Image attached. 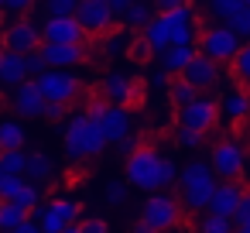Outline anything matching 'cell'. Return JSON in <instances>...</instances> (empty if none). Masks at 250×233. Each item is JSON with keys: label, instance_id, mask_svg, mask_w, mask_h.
<instances>
[{"label": "cell", "instance_id": "cell-1", "mask_svg": "<svg viewBox=\"0 0 250 233\" xmlns=\"http://www.w3.org/2000/svg\"><path fill=\"white\" fill-rule=\"evenodd\" d=\"M127 182L144 192H161L165 185L178 182V168H175V161L161 158L158 151L137 148L127 154Z\"/></svg>", "mask_w": 250, "mask_h": 233}, {"label": "cell", "instance_id": "cell-2", "mask_svg": "<svg viewBox=\"0 0 250 233\" xmlns=\"http://www.w3.org/2000/svg\"><path fill=\"white\" fill-rule=\"evenodd\" d=\"M216 185H219V178H216V171H212L206 161H188V165L178 171V195H182L178 202H182L185 209L199 212V209L209 206Z\"/></svg>", "mask_w": 250, "mask_h": 233}, {"label": "cell", "instance_id": "cell-3", "mask_svg": "<svg viewBox=\"0 0 250 233\" xmlns=\"http://www.w3.org/2000/svg\"><path fill=\"white\" fill-rule=\"evenodd\" d=\"M103 148H106V137H103L100 124L89 113H79V117L69 120V127H65V151H69V158H93Z\"/></svg>", "mask_w": 250, "mask_h": 233}, {"label": "cell", "instance_id": "cell-4", "mask_svg": "<svg viewBox=\"0 0 250 233\" xmlns=\"http://www.w3.org/2000/svg\"><path fill=\"white\" fill-rule=\"evenodd\" d=\"M86 113L100 124L106 144H120V141L130 134V113H127L124 106H113V103H106V100H93V103L86 106Z\"/></svg>", "mask_w": 250, "mask_h": 233}, {"label": "cell", "instance_id": "cell-5", "mask_svg": "<svg viewBox=\"0 0 250 233\" xmlns=\"http://www.w3.org/2000/svg\"><path fill=\"white\" fill-rule=\"evenodd\" d=\"M209 168L216 171L219 182H243V168H247V151L240 141H219L209 154Z\"/></svg>", "mask_w": 250, "mask_h": 233}, {"label": "cell", "instance_id": "cell-6", "mask_svg": "<svg viewBox=\"0 0 250 233\" xmlns=\"http://www.w3.org/2000/svg\"><path fill=\"white\" fill-rule=\"evenodd\" d=\"M240 38H236V31L229 28V24H216V28H206L202 31V38H199V55H206V59H212V62H233V55L240 52Z\"/></svg>", "mask_w": 250, "mask_h": 233}, {"label": "cell", "instance_id": "cell-7", "mask_svg": "<svg viewBox=\"0 0 250 233\" xmlns=\"http://www.w3.org/2000/svg\"><path fill=\"white\" fill-rule=\"evenodd\" d=\"M141 219H144L147 226H154L158 233H168V230H175L178 219H182V202L171 199L168 192H151L147 202H144Z\"/></svg>", "mask_w": 250, "mask_h": 233}, {"label": "cell", "instance_id": "cell-8", "mask_svg": "<svg viewBox=\"0 0 250 233\" xmlns=\"http://www.w3.org/2000/svg\"><path fill=\"white\" fill-rule=\"evenodd\" d=\"M35 83H38V93L45 96V103H72L79 96V89H83V83L69 69H48Z\"/></svg>", "mask_w": 250, "mask_h": 233}, {"label": "cell", "instance_id": "cell-9", "mask_svg": "<svg viewBox=\"0 0 250 233\" xmlns=\"http://www.w3.org/2000/svg\"><path fill=\"white\" fill-rule=\"evenodd\" d=\"M79 223H83V206L76 199H52L38 216L42 233H65L69 226H79Z\"/></svg>", "mask_w": 250, "mask_h": 233}, {"label": "cell", "instance_id": "cell-10", "mask_svg": "<svg viewBox=\"0 0 250 233\" xmlns=\"http://www.w3.org/2000/svg\"><path fill=\"white\" fill-rule=\"evenodd\" d=\"M219 120V103L209 100V96H195L188 106L178 110V127L185 130H195V134H209Z\"/></svg>", "mask_w": 250, "mask_h": 233}, {"label": "cell", "instance_id": "cell-11", "mask_svg": "<svg viewBox=\"0 0 250 233\" xmlns=\"http://www.w3.org/2000/svg\"><path fill=\"white\" fill-rule=\"evenodd\" d=\"M103 96H106V103L127 110V106H134V103L144 100V83H137V79H130L124 72H110L103 79Z\"/></svg>", "mask_w": 250, "mask_h": 233}, {"label": "cell", "instance_id": "cell-12", "mask_svg": "<svg viewBox=\"0 0 250 233\" xmlns=\"http://www.w3.org/2000/svg\"><path fill=\"white\" fill-rule=\"evenodd\" d=\"M72 18L79 21V28H83L86 35H103V31L117 21V14L110 11L106 0H79V7H76Z\"/></svg>", "mask_w": 250, "mask_h": 233}, {"label": "cell", "instance_id": "cell-13", "mask_svg": "<svg viewBox=\"0 0 250 233\" xmlns=\"http://www.w3.org/2000/svg\"><path fill=\"white\" fill-rule=\"evenodd\" d=\"M35 48H42V28H35L31 21H14V24L4 31V52L31 55Z\"/></svg>", "mask_w": 250, "mask_h": 233}, {"label": "cell", "instance_id": "cell-14", "mask_svg": "<svg viewBox=\"0 0 250 233\" xmlns=\"http://www.w3.org/2000/svg\"><path fill=\"white\" fill-rule=\"evenodd\" d=\"M42 55L48 69H69L86 59V42H42Z\"/></svg>", "mask_w": 250, "mask_h": 233}, {"label": "cell", "instance_id": "cell-15", "mask_svg": "<svg viewBox=\"0 0 250 233\" xmlns=\"http://www.w3.org/2000/svg\"><path fill=\"white\" fill-rule=\"evenodd\" d=\"M178 79H185L195 93H206V89H212V86L219 83V62H212V59H206V55H195V59L182 69Z\"/></svg>", "mask_w": 250, "mask_h": 233}, {"label": "cell", "instance_id": "cell-16", "mask_svg": "<svg viewBox=\"0 0 250 233\" xmlns=\"http://www.w3.org/2000/svg\"><path fill=\"white\" fill-rule=\"evenodd\" d=\"M240 195H243V182H219L206 209H209L212 216L233 219V212H236V206H240Z\"/></svg>", "mask_w": 250, "mask_h": 233}, {"label": "cell", "instance_id": "cell-17", "mask_svg": "<svg viewBox=\"0 0 250 233\" xmlns=\"http://www.w3.org/2000/svg\"><path fill=\"white\" fill-rule=\"evenodd\" d=\"M86 31L76 18H48L42 24V42H83Z\"/></svg>", "mask_w": 250, "mask_h": 233}, {"label": "cell", "instance_id": "cell-18", "mask_svg": "<svg viewBox=\"0 0 250 233\" xmlns=\"http://www.w3.org/2000/svg\"><path fill=\"white\" fill-rule=\"evenodd\" d=\"M14 110H18L21 117H42L45 96L38 93V83H35V79H28V83L18 86V93H14Z\"/></svg>", "mask_w": 250, "mask_h": 233}, {"label": "cell", "instance_id": "cell-19", "mask_svg": "<svg viewBox=\"0 0 250 233\" xmlns=\"http://www.w3.org/2000/svg\"><path fill=\"white\" fill-rule=\"evenodd\" d=\"M141 35H144V42L151 45V52H154V55H161L165 48H171V45H175V42H171L168 18H165V14H158V11H154V18L147 21V28H144Z\"/></svg>", "mask_w": 250, "mask_h": 233}, {"label": "cell", "instance_id": "cell-20", "mask_svg": "<svg viewBox=\"0 0 250 233\" xmlns=\"http://www.w3.org/2000/svg\"><path fill=\"white\" fill-rule=\"evenodd\" d=\"M219 106H223V113H226L233 124H247V120H250V93H247V89H240V86L226 89Z\"/></svg>", "mask_w": 250, "mask_h": 233}, {"label": "cell", "instance_id": "cell-21", "mask_svg": "<svg viewBox=\"0 0 250 233\" xmlns=\"http://www.w3.org/2000/svg\"><path fill=\"white\" fill-rule=\"evenodd\" d=\"M195 55H199L195 45H171V48H165V52L158 55V62H161V69H165L168 76H182V69H185Z\"/></svg>", "mask_w": 250, "mask_h": 233}, {"label": "cell", "instance_id": "cell-22", "mask_svg": "<svg viewBox=\"0 0 250 233\" xmlns=\"http://www.w3.org/2000/svg\"><path fill=\"white\" fill-rule=\"evenodd\" d=\"M0 83L4 86H21L28 83V65H24V55H14V52H4V65H0Z\"/></svg>", "mask_w": 250, "mask_h": 233}, {"label": "cell", "instance_id": "cell-23", "mask_svg": "<svg viewBox=\"0 0 250 233\" xmlns=\"http://www.w3.org/2000/svg\"><path fill=\"white\" fill-rule=\"evenodd\" d=\"M31 212L21 209L18 202H0V233H14L21 223H28Z\"/></svg>", "mask_w": 250, "mask_h": 233}, {"label": "cell", "instance_id": "cell-24", "mask_svg": "<svg viewBox=\"0 0 250 233\" xmlns=\"http://www.w3.org/2000/svg\"><path fill=\"white\" fill-rule=\"evenodd\" d=\"M151 18H154V7H151V4H137V0H134V4L127 7V14H124V24H127L130 31H144Z\"/></svg>", "mask_w": 250, "mask_h": 233}, {"label": "cell", "instance_id": "cell-25", "mask_svg": "<svg viewBox=\"0 0 250 233\" xmlns=\"http://www.w3.org/2000/svg\"><path fill=\"white\" fill-rule=\"evenodd\" d=\"M0 148L4 151H21L24 148V127L14 124V120H4L0 124Z\"/></svg>", "mask_w": 250, "mask_h": 233}, {"label": "cell", "instance_id": "cell-26", "mask_svg": "<svg viewBox=\"0 0 250 233\" xmlns=\"http://www.w3.org/2000/svg\"><path fill=\"white\" fill-rule=\"evenodd\" d=\"M229 76H233L236 83H247V86H250V42H243L240 52L233 55V62H229Z\"/></svg>", "mask_w": 250, "mask_h": 233}, {"label": "cell", "instance_id": "cell-27", "mask_svg": "<svg viewBox=\"0 0 250 233\" xmlns=\"http://www.w3.org/2000/svg\"><path fill=\"white\" fill-rule=\"evenodd\" d=\"M28 154L24 151H0V175H24Z\"/></svg>", "mask_w": 250, "mask_h": 233}, {"label": "cell", "instance_id": "cell-28", "mask_svg": "<svg viewBox=\"0 0 250 233\" xmlns=\"http://www.w3.org/2000/svg\"><path fill=\"white\" fill-rule=\"evenodd\" d=\"M24 175L31 178V185L48 182V178H52V161H48L45 154H28V171H24Z\"/></svg>", "mask_w": 250, "mask_h": 233}, {"label": "cell", "instance_id": "cell-29", "mask_svg": "<svg viewBox=\"0 0 250 233\" xmlns=\"http://www.w3.org/2000/svg\"><path fill=\"white\" fill-rule=\"evenodd\" d=\"M168 96H171V103L182 110V106H188V103H192L195 96H202V93H195V89H192L185 79H175V83L168 86Z\"/></svg>", "mask_w": 250, "mask_h": 233}, {"label": "cell", "instance_id": "cell-30", "mask_svg": "<svg viewBox=\"0 0 250 233\" xmlns=\"http://www.w3.org/2000/svg\"><path fill=\"white\" fill-rule=\"evenodd\" d=\"M24 185H28L24 175H0V202H11Z\"/></svg>", "mask_w": 250, "mask_h": 233}, {"label": "cell", "instance_id": "cell-31", "mask_svg": "<svg viewBox=\"0 0 250 233\" xmlns=\"http://www.w3.org/2000/svg\"><path fill=\"white\" fill-rule=\"evenodd\" d=\"M240 7H243V0H212V4H209V14H212L216 21H229Z\"/></svg>", "mask_w": 250, "mask_h": 233}, {"label": "cell", "instance_id": "cell-32", "mask_svg": "<svg viewBox=\"0 0 250 233\" xmlns=\"http://www.w3.org/2000/svg\"><path fill=\"white\" fill-rule=\"evenodd\" d=\"M226 24L236 31V38H240V42H250V7H240Z\"/></svg>", "mask_w": 250, "mask_h": 233}, {"label": "cell", "instance_id": "cell-33", "mask_svg": "<svg viewBox=\"0 0 250 233\" xmlns=\"http://www.w3.org/2000/svg\"><path fill=\"white\" fill-rule=\"evenodd\" d=\"M236 226H233V219H226V216H206L202 223H199V233H233Z\"/></svg>", "mask_w": 250, "mask_h": 233}, {"label": "cell", "instance_id": "cell-34", "mask_svg": "<svg viewBox=\"0 0 250 233\" xmlns=\"http://www.w3.org/2000/svg\"><path fill=\"white\" fill-rule=\"evenodd\" d=\"M11 202H18L21 209H28V212H31V209L42 202V192H38V185H31V182H28V185H24V189H21L14 199H11Z\"/></svg>", "mask_w": 250, "mask_h": 233}, {"label": "cell", "instance_id": "cell-35", "mask_svg": "<svg viewBox=\"0 0 250 233\" xmlns=\"http://www.w3.org/2000/svg\"><path fill=\"white\" fill-rule=\"evenodd\" d=\"M79 0H48V18H72Z\"/></svg>", "mask_w": 250, "mask_h": 233}, {"label": "cell", "instance_id": "cell-36", "mask_svg": "<svg viewBox=\"0 0 250 233\" xmlns=\"http://www.w3.org/2000/svg\"><path fill=\"white\" fill-rule=\"evenodd\" d=\"M24 65H28V76H42V72H48V62H45V55H42V48H35L31 55H24Z\"/></svg>", "mask_w": 250, "mask_h": 233}, {"label": "cell", "instance_id": "cell-37", "mask_svg": "<svg viewBox=\"0 0 250 233\" xmlns=\"http://www.w3.org/2000/svg\"><path fill=\"white\" fill-rule=\"evenodd\" d=\"M127 52H130V59H134V62H147V59L154 55V52H151V45L144 42V35H141L137 42H130V48H127Z\"/></svg>", "mask_w": 250, "mask_h": 233}, {"label": "cell", "instance_id": "cell-38", "mask_svg": "<svg viewBox=\"0 0 250 233\" xmlns=\"http://www.w3.org/2000/svg\"><path fill=\"white\" fill-rule=\"evenodd\" d=\"M247 219H250V189H243V195H240V206L233 212V226H243Z\"/></svg>", "mask_w": 250, "mask_h": 233}, {"label": "cell", "instance_id": "cell-39", "mask_svg": "<svg viewBox=\"0 0 250 233\" xmlns=\"http://www.w3.org/2000/svg\"><path fill=\"white\" fill-rule=\"evenodd\" d=\"M202 137H206V134H195V130H185V127H178V134H175L178 148H199Z\"/></svg>", "mask_w": 250, "mask_h": 233}, {"label": "cell", "instance_id": "cell-40", "mask_svg": "<svg viewBox=\"0 0 250 233\" xmlns=\"http://www.w3.org/2000/svg\"><path fill=\"white\" fill-rule=\"evenodd\" d=\"M79 233H110V230H106V223L100 216H93V219H83L79 223Z\"/></svg>", "mask_w": 250, "mask_h": 233}, {"label": "cell", "instance_id": "cell-41", "mask_svg": "<svg viewBox=\"0 0 250 233\" xmlns=\"http://www.w3.org/2000/svg\"><path fill=\"white\" fill-rule=\"evenodd\" d=\"M4 7H7L11 14H28V11L35 7V0H4Z\"/></svg>", "mask_w": 250, "mask_h": 233}, {"label": "cell", "instance_id": "cell-42", "mask_svg": "<svg viewBox=\"0 0 250 233\" xmlns=\"http://www.w3.org/2000/svg\"><path fill=\"white\" fill-rule=\"evenodd\" d=\"M42 117H45V120H62V117H65V103H45Z\"/></svg>", "mask_w": 250, "mask_h": 233}, {"label": "cell", "instance_id": "cell-43", "mask_svg": "<svg viewBox=\"0 0 250 233\" xmlns=\"http://www.w3.org/2000/svg\"><path fill=\"white\" fill-rule=\"evenodd\" d=\"M147 83H151L154 89H168V86H171V79H168V72H165V69H154Z\"/></svg>", "mask_w": 250, "mask_h": 233}, {"label": "cell", "instance_id": "cell-44", "mask_svg": "<svg viewBox=\"0 0 250 233\" xmlns=\"http://www.w3.org/2000/svg\"><path fill=\"white\" fill-rule=\"evenodd\" d=\"M151 4H154L158 14H168V11H178L182 7V0H151Z\"/></svg>", "mask_w": 250, "mask_h": 233}, {"label": "cell", "instance_id": "cell-45", "mask_svg": "<svg viewBox=\"0 0 250 233\" xmlns=\"http://www.w3.org/2000/svg\"><path fill=\"white\" fill-rule=\"evenodd\" d=\"M106 4H110V11H113L117 18H124V14H127V7L134 4V0H106Z\"/></svg>", "mask_w": 250, "mask_h": 233}, {"label": "cell", "instance_id": "cell-46", "mask_svg": "<svg viewBox=\"0 0 250 233\" xmlns=\"http://www.w3.org/2000/svg\"><path fill=\"white\" fill-rule=\"evenodd\" d=\"M117 151H120V154H130V151H137V137H134V134H127V137L117 144Z\"/></svg>", "mask_w": 250, "mask_h": 233}, {"label": "cell", "instance_id": "cell-47", "mask_svg": "<svg viewBox=\"0 0 250 233\" xmlns=\"http://www.w3.org/2000/svg\"><path fill=\"white\" fill-rule=\"evenodd\" d=\"M124 195H127V189H124V185H117V182L106 189V199H110V202H124Z\"/></svg>", "mask_w": 250, "mask_h": 233}, {"label": "cell", "instance_id": "cell-48", "mask_svg": "<svg viewBox=\"0 0 250 233\" xmlns=\"http://www.w3.org/2000/svg\"><path fill=\"white\" fill-rule=\"evenodd\" d=\"M14 233H42V226H38V219H28V223H21Z\"/></svg>", "mask_w": 250, "mask_h": 233}, {"label": "cell", "instance_id": "cell-49", "mask_svg": "<svg viewBox=\"0 0 250 233\" xmlns=\"http://www.w3.org/2000/svg\"><path fill=\"white\" fill-rule=\"evenodd\" d=\"M130 233H158V230H154V226H147L144 219H137V223L130 226Z\"/></svg>", "mask_w": 250, "mask_h": 233}, {"label": "cell", "instance_id": "cell-50", "mask_svg": "<svg viewBox=\"0 0 250 233\" xmlns=\"http://www.w3.org/2000/svg\"><path fill=\"white\" fill-rule=\"evenodd\" d=\"M124 48V38L117 35V38H106V52H120Z\"/></svg>", "mask_w": 250, "mask_h": 233}, {"label": "cell", "instance_id": "cell-51", "mask_svg": "<svg viewBox=\"0 0 250 233\" xmlns=\"http://www.w3.org/2000/svg\"><path fill=\"white\" fill-rule=\"evenodd\" d=\"M65 233H79V226H69V230H65Z\"/></svg>", "mask_w": 250, "mask_h": 233}, {"label": "cell", "instance_id": "cell-52", "mask_svg": "<svg viewBox=\"0 0 250 233\" xmlns=\"http://www.w3.org/2000/svg\"><path fill=\"white\" fill-rule=\"evenodd\" d=\"M0 65H4V48H0Z\"/></svg>", "mask_w": 250, "mask_h": 233}, {"label": "cell", "instance_id": "cell-53", "mask_svg": "<svg viewBox=\"0 0 250 233\" xmlns=\"http://www.w3.org/2000/svg\"><path fill=\"white\" fill-rule=\"evenodd\" d=\"M137 4H151V0H137Z\"/></svg>", "mask_w": 250, "mask_h": 233}, {"label": "cell", "instance_id": "cell-54", "mask_svg": "<svg viewBox=\"0 0 250 233\" xmlns=\"http://www.w3.org/2000/svg\"><path fill=\"white\" fill-rule=\"evenodd\" d=\"M243 7H250V0H243Z\"/></svg>", "mask_w": 250, "mask_h": 233}, {"label": "cell", "instance_id": "cell-55", "mask_svg": "<svg viewBox=\"0 0 250 233\" xmlns=\"http://www.w3.org/2000/svg\"><path fill=\"white\" fill-rule=\"evenodd\" d=\"M0 7H4V0H0Z\"/></svg>", "mask_w": 250, "mask_h": 233}, {"label": "cell", "instance_id": "cell-56", "mask_svg": "<svg viewBox=\"0 0 250 233\" xmlns=\"http://www.w3.org/2000/svg\"><path fill=\"white\" fill-rule=\"evenodd\" d=\"M247 93H250V86H247Z\"/></svg>", "mask_w": 250, "mask_h": 233}, {"label": "cell", "instance_id": "cell-57", "mask_svg": "<svg viewBox=\"0 0 250 233\" xmlns=\"http://www.w3.org/2000/svg\"><path fill=\"white\" fill-rule=\"evenodd\" d=\"M0 151H4V148H0Z\"/></svg>", "mask_w": 250, "mask_h": 233}]
</instances>
